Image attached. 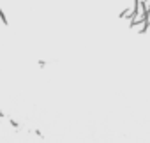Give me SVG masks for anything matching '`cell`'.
I'll return each mask as SVG.
<instances>
[{
  "label": "cell",
  "instance_id": "cell-1",
  "mask_svg": "<svg viewBox=\"0 0 150 143\" xmlns=\"http://www.w3.org/2000/svg\"><path fill=\"white\" fill-rule=\"evenodd\" d=\"M134 13H136V4H134V0H132V4H131L127 9H122L118 16H120L122 20H127V21H131V18L134 16Z\"/></svg>",
  "mask_w": 150,
  "mask_h": 143
},
{
  "label": "cell",
  "instance_id": "cell-2",
  "mask_svg": "<svg viewBox=\"0 0 150 143\" xmlns=\"http://www.w3.org/2000/svg\"><path fill=\"white\" fill-rule=\"evenodd\" d=\"M148 27H150V23H148V20H145V21L134 25L132 30H136V34H146V32H148Z\"/></svg>",
  "mask_w": 150,
  "mask_h": 143
},
{
  "label": "cell",
  "instance_id": "cell-3",
  "mask_svg": "<svg viewBox=\"0 0 150 143\" xmlns=\"http://www.w3.org/2000/svg\"><path fill=\"white\" fill-rule=\"evenodd\" d=\"M0 23H4L6 27H9V18L6 16V13H4L2 9H0Z\"/></svg>",
  "mask_w": 150,
  "mask_h": 143
},
{
  "label": "cell",
  "instance_id": "cell-4",
  "mask_svg": "<svg viewBox=\"0 0 150 143\" xmlns=\"http://www.w3.org/2000/svg\"><path fill=\"white\" fill-rule=\"evenodd\" d=\"M9 124H11V125H13L14 129H20V124H18V122H16L14 118H9Z\"/></svg>",
  "mask_w": 150,
  "mask_h": 143
},
{
  "label": "cell",
  "instance_id": "cell-5",
  "mask_svg": "<svg viewBox=\"0 0 150 143\" xmlns=\"http://www.w3.org/2000/svg\"><path fill=\"white\" fill-rule=\"evenodd\" d=\"M34 134H35V136H39V138H42V132H41L39 129H34Z\"/></svg>",
  "mask_w": 150,
  "mask_h": 143
},
{
  "label": "cell",
  "instance_id": "cell-6",
  "mask_svg": "<svg viewBox=\"0 0 150 143\" xmlns=\"http://www.w3.org/2000/svg\"><path fill=\"white\" fill-rule=\"evenodd\" d=\"M37 65H39V67H46V62H44V60H39Z\"/></svg>",
  "mask_w": 150,
  "mask_h": 143
},
{
  "label": "cell",
  "instance_id": "cell-7",
  "mask_svg": "<svg viewBox=\"0 0 150 143\" xmlns=\"http://www.w3.org/2000/svg\"><path fill=\"white\" fill-rule=\"evenodd\" d=\"M148 13H150V7H148Z\"/></svg>",
  "mask_w": 150,
  "mask_h": 143
}]
</instances>
